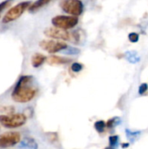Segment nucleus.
<instances>
[{
  "mask_svg": "<svg viewBox=\"0 0 148 149\" xmlns=\"http://www.w3.org/2000/svg\"><path fill=\"white\" fill-rule=\"evenodd\" d=\"M33 77L29 75L21 76L17 82L12 93L11 98L17 103H27L34 99L37 94V88L32 85Z\"/></svg>",
  "mask_w": 148,
  "mask_h": 149,
  "instance_id": "nucleus-1",
  "label": "nucleus"
},
{
  "mask_svg": "<svg viewBox=\"0 0 148 149\" xmlns=\"http://www.w3.org/2000/svg\"><path fill=\"white\" fill-rule=\"evenodd\" d=\"M44 35L48 38L54 39H60L70 41L72 43H77L79 41V35L77 32H69L65 29H60L58 27H49L46 28L44 31Z\"/></svg>",
  "mask_w": 148,
  "mask_h": 149,
  "instance_id": "nucleus-2",
  "label": "nucleus"
},
{
  "mask_svg": "<svg viewBox=\"0 0 148 149\" xmlns=\"http://www.w3.org/2000/svg\"><path fill=\"white\" fill-rule=\"evenodd\" d=\"M27 118L24 113H10L0 115V124L6 128H17L26 123Z\"/></svg>",
  "mask_w": 148,
  "mask_h": 149,
  "instance_id": "nucleus-3",
  "label": "nucleus"
},
{
  "mask_svg": "<svg viewBox=\"0 0 148 149\" xmlns=\"http://www.w3.org/2000/svg\"><path fill=\"white\" fill-rule=\"evenodd\" d=\"M31 4V1H24V2H21V3L16 4L15 6L11 7L3 17L2 22L3 24H9L10 22L17 20L23 15V13L26 10H29Z\"/></svg>",
  "mask_w": 148,
  "mask_h": 149,
  "instance_id": "nucleus-4",
  "label": "nucleus"
},
{
  "mask_svg": "<svg viewBox=\"0 0 148 149\" xmlns=\"http://www.w3.org/2000/svg\"><path fill=\"white\" fill-rule=\"evenodd\" d=\"M51 23L55 27L60 28V29H72L75 27L78 23L79 19L76 17H71V16H56L51 19Z\"/></svg>",
  "mask_w": 148,
  "mask_h": 149,
  "instance_id": "nucleus-5",
  "label": "nucleus"
},
{
  "mask_svg": "<svg viewBox=\"0 0 148 149\" xmlns=\"http://www.w3.org/2000/svg\"><path fill=\"white\" fill-rule=\"evenodd\" d=\"M21 141V134L18 132L10 131L0 134V148H11L18 144Z\"/></svg>",
  "mask_w": 148,
  "mask_h": 149,
  "instance_id": "nucleus-6",
  "label": "nucleus"
},
{
  "mask_svg": "<svg viewBox=\"0 0 148 149\" xmlns=\"http://www.w3.org/2000/svg\"><path fill=\"white\" fill-rule=\"evenodd\" d=\"M63 10L72 16H79L84 10L83 3L80 0H65L61 3Z\"/></svg>",
  "mask_w": 148,
  "mask_h": 149,
  "instance_id": "nucleus-7",
  "label": "nucleus"
},
{
  "mask_svg": "<svg viewBox=\"0 0 148 149\" xmlns=\"http://www.w3.org/2000/svg\"><path fill=\"white\" fill-rule=\"evenodd\" d=\"M39 46L48 52L49 53H56L60 51H64L67 48V45L61 41H56V40H42L39 43Z\"/></svg>",
  "mask_w": 148,
  "mask_h": 149,
  "instance_id": "nucleus-8",
  "label": "nucleus"
},
{
  "mask_svg": "<svg viewBox=\"0 0 148 149\" xmlns=\"http://www.w3.org/2000/svg\"><path fill=\"white\" fill-rule=\"evenodd\" d=\"M46 57L41 53H35L32 57H31V65L33 67L38 68L40 65H42L44 64V62L46 60Z\"/></svg>",
  "mask_w": 148,
  "mask_h": 149,
  "instance_id": "nucleus-9",
  "label": "nucleus"
},
{
  "mask_svg": "<svg viewBox=\"0 0 148 149\" xmlns=\"http://www.w3.org/2000/svg\"><path fill=\"white\" fill-rule=\"evenodd\" d=\"M48 64L50 65H60V64H66L68 63L70 60L67 59V58H62V57H59V56H50L49 58H46Z\"/></svg>",
  "mask_w": 148,
  "mask_h": 149,
  "instance_id": "nucleus-10",
  "label": "nucleus"
},
{
  "mask_svg": "<svg viewBox=\"0 0 148 149\" xmlns=\"http://www.w3.org/2000/svg\"><path fill=\"white\" fill-rule=\"evenodd\" d=\"M51 0H37L36 2L32 3L29 8V10L31 12H35L37 10H38L40 8H42L43 6H44L45 4H47Z\"/></svg>",
  "mask_w": 148,
  "mask_h": 149,
  "instance_id": "nucleus-11",
  "label": "nucleus"
},
{
  "mask_svg": "<svg viewBox=\"0 0 148 149\" xmlns=\"http://www.w3.org/2000/svg\"><path fill=\"white\" fill-rule=\"evenodd\" d=\"M126 58L130 63H133V64L139 62V60H140V57L134 52H128L126 53Z\"/></svg>",
  "mask_w": 148,
  "mask_h": 149,
  "instance_id": "nucleus-12",
  "label": "nucleus"
},
{
  "mask_svg": "<svg viewBox=\"0 0 148 149\" xmlns=\"http://www.w3.org/2000/svg\"><path fill=\"white\" fill-rule=\"evenodd\" d=\"M106 127V122L104 120H98L94 124V127L99 133H103Z\"/></svg>",
  "mask_w": 148,
  "mask_h": 149,
  "instance_id": "nucleus-13",
  "label": "nucleus"
},
{
  "mask_svg": "<svg viewBox=\"0 0 148 149\" xmlns=\"http://www.w3.org/2000/svg\"><path fill=\"white\" fill-rule=\"evenodd\" d=\"M120 123V119L118 117H114L108 120V122L106 123V127L109 128H113V127H116L117 125H119Z\"/></svg>",
  "mask_w": 148,
  "mask_h": 149,
  "instance_id": "nucleus-14",
  "label": "nucleus"
},
{
  "mask_svg": "<svg viewBox=\"0 0 148 149\" xmlns=\"http://www.w3.org/2000/svg\"><path fill=\"white\" fill-rule=\"evenodd\" d=\"M126 135H127V138L131 141H134L135 139L140 134V132H132L130 130H126Z\"/></svg>",
  "mask_w": 148,
  "mask_h": 149,
  "instance_id": "nucleus-15",
  "label": "nucleus"
},
{
  "mask_svg": "<svg viewBox=\"0 0 148 149\" xmlns=\"http://www.w3.org/2000/svg\"><path fill=\"white\" fill-rule=\"evenodd\" d=\"M119 136L117 135H113V136H110L109 137V144H110V147L111 148H116L118 146V143H119Z\"/></svg>",
  "mask_w": 148,
  "mask_h": 149,
  "instance_id": "nucleus-16",
  "label": "nucleus"
},
{
  "mask_svg": "<svg viewBox=\"0 0 148 149\" xmlns=\"http://www.w3.org/2000/svg\"><path fill=\"white\" fill-rule=\"evenodd\" d=\"M71 69L74 72H79L83 69V65L80 64V63H73L71 65Z\"/></svg>",
  "mask_w": 148,
  "mask_h": 149,
  "instance_id": "nucleus-17",
  "label": "nucleus"
},
{
  "mask_svg": "<svg viewBox=\"0 0 148 149\" xmlns=\"http://www.w3.org/2000/svg\"><path fill=\"white\" fill-rule=\"evenodd\" d=\"M1 112L4 114H10L15 113V108L13 107H3L1 109Z\"/></svg>",
  "mask_w": 148,
  "mask_h": 149,
  "instance_id": "nucleus-18",
  "label": "nucleus"
},
{
  "mask_svg": "<svg viewBox=\"0 0 148 149\" xmlns=\"http://www.w3.org/2000/svg\"><path fill=\"white\" fill-rule=\"evenodd\" d=\"M128 38L132 43H136L139 41V34H137L135 32H132L128 35Z\"/></svg>",
  "mask_w": 148,
  "mask_h": 149,
  "instance_id": "nucleus-19",
  "label": "nucleus"
},
{
  "mask_svg": "<svg viewBox=\"0 0 148 149\" xmlns=\"http://www.w3.org/2000/svg\"><path fill=\"white\" fill-rule=\"evenodd\" d=\"M13 0H4V1H3L2 3H0V13L4 10V9H6L10 4V3L12 2Z\"/></svg>",
  "mask_w": 148,
  "mask_h": 149,
  "instance_id": "nucleus-20",
  "label": "nucleus"
},
{
  "mask_svg": "<svg viewBox=\"0 0 148 149\" xmlns=\"http://www.w3.org/2000/svg\"><path fill=\"white\" fill-rule=\"evenodd\" d=\"M64 51L67 54H77V53L79 52V50H78V49H76L74 47H70V46H67V48L65 49Z\"/></svg>",
  "mask_w": 148,
  "mask_h": 149,
  "instance_id": "nucleus-21",
  "label": "nucleus"
},
{
  "mask_svg": "<svg viewBox=\"0 0 148 149\" xmlns=\"http://www.w3.org/2000/svg\"><path fill=\"white\" fill-rule=\"evenodd\" d=\"M148 89V86L147 84L146 83H143L140 86V88H139V93L140 94H144Z\"/></svg>",
  "mask_w": 148,
  "mask_h": 149,
  "instance_id": "nucleus-22",
  "label": "nucleus"
},
{
  "mask_svg": "<svg viewBox=\"0 0 148 149\" xmlns=\"http://www.w3.org/2000/svg\"><path fill=\"white\" fill-rule=\"evenodd\" d=\"M129 146V144H123L122 145V148H127Z\"/></svg>",
  "mask_w": 148,
  "mask_h": 149,
  "instance_id": "nucleus-23",
  "label": "nucleus"
}]
</instances>
